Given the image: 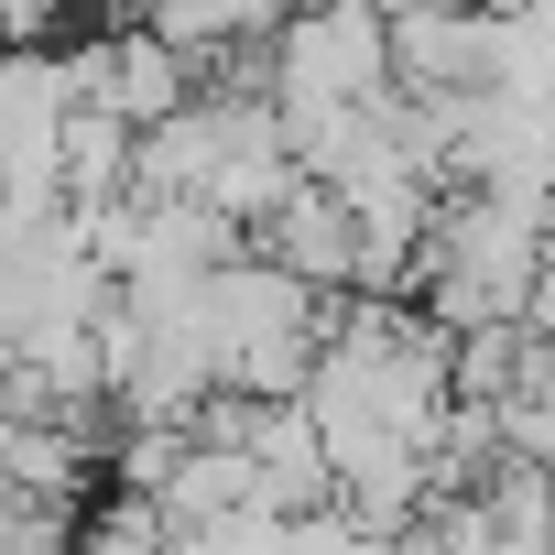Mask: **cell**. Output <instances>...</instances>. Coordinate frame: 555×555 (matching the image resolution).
<instances>
[{
    "label": "cell",
    "mask_w": 555,
    "mask_h": 555,
    "mask_svg": "<svg viewBox=\"0 0 555 555\" xmlns=\"http://www.w3.org/2000/svg\"><path fill=\"white\" fill-rule=\"evenodd\" d=\"M250 240H261V261H284L295 284H317V295L360 284V218H349V196L327 175H295L284 196L250 218Z\"/></svg>",
    "instance_id": "7a4b0ae2"
},
{
    "label": "cell",
    "mask_w": 555,
    "mask_h": 555,
    "mask_svg": "<svg viewBox=\"0 0 555 555\" xmlns=\"http://www.w3.org/2000/svg\"><path fill=\"white\" fill-rule=\"evenodd\" d=\"M142 23L175 34L196 66H229L250 44H272V23H284V0H142Z\"/></svg>",
    "instance_id": "3957f363"
},
{
    "label": "cell",
    "mask_w": 555,
    "mask_h": 555,
    "mask_svg": "<svg viewBox=\"0 0 555 555\" xmlns=\"http://www.w3.org/2000/svg\"><path fill=\"white\" fill-rule=\"evenodd\" d=\"M392 88V34H382V0H295L272 23V109L295 120H327V109H360Z\"/></svg>",
    "instance_id": "6da1fadb"
}]
</instances>
